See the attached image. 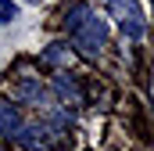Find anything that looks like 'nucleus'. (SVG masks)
<instances>
[{
    "instance_id": "obj_3",
    "label": "nucleus",
    "mask_w": 154,
    "mask_h": 151,
    "mask_svg": "<svg viewBox=\"0 0 154 151\" xmlns=\"http://www.w3.org/2000/svg\"><path fill=\"white\" fill-rule=\"evenodd\" d=\"M11 97H14L18 104H29V108L43 112V119H47V115L57 108V104H54V97H50V90L39 83L36 76H25V79H18V83H14V90H11Z\"/></svg>"
},
{
    "instance_id": "obj_1",
    "label": "nucleus",
    "mask_w": 154,
    "mask_h": 151,
    "mask_svg": "<svg viewBox=\"0 0 154 151\" xmlns=\"http://www.w3.org/2000/svg\"><path fill=\"white\" fill-rule=\"evenodd\" d=\"M61 25L82 58H97L108 47V22L97 14V7L90 0H72L61 14Z\"/></svg>"
},
{
    "instance_id": "obj_6",
    "label": "nucleus",
    "mask_w": 154,
    "mask_h": 151,
    "mask_svg": "<svg viewBox=\"0 0 154 151\" xmlns=\"http://www.w3.org/2000/svg\"><path fill=\"white\" fill-rule=\"evenodd\" d=\"M68 58H72V50H68V43H50L43 54H39V65H50V69H61V65H68Z\"/></svg>"
},
{
    "instance_id": "obj_4",
    "label": "nucleus",
    "mask_w": 154,
    "mask_h": 151,
    "mask_svg": "<svg viewBox=\"0 0 154 151\" xmlns=\"http://www.w3.org/2000/svg\"><path fill=\"white\" fill-rule=\"evenodd\" d=\"M50 86H54V104H61L65 112L86 104V86H82V79L75 72H57Z\"/></svg>"
},
{
    "instance_id": "obj_5",
    "label": "nucleus",
    "mask_w": 154,
    "mask_h": 151,
    "mask_svg": "<svg viewBox=\"0 0 154 151\" xmlns=\"http://www.w3.org/2000/svg\"><path fill=\"white\" fill-rule=\"evenodd\" d=\"M25 122H29V119L22 115V108H18V104L0 101V137H4V140H11V144H14V137L25 130Z\"/></svg>"
},
{
    "instance_id": "obj_2",
    "label": "nucleus",
    "mask_w": 154,
    "mask_h": 151,
    "mask_svg": "<svg viewBox=\"0 0 154 151\" xmlns=\"http://www.w3.org/2000/svg\"><path fill=\"white\" fill-rule=\"evenodd\" d=\"M104 7H108V14L118 22V29H122V36L125 40H136L143 36V29H147V18H143V7H140V0H100Z\"/></svg>"
},
{
    "instance_id": "obj_7",
    "label": "nucleus",
    "mask_w": 154,
    "mask_h": 151,
    "mask_svg": "<svg viewBox=\"0 0 154 151\" xmlns=\"http://www.w3.org/2000/svg\"><path fill=\"white\" fill-rule=\"evenodd\" d=\"M11 18H18V4L14 0H0V22H11Z\"/></svg>"
}]
</instances>
